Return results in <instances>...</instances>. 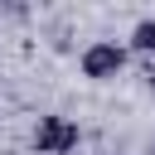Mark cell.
Masks as SVG:
<instances>
[{"label":"cell","mask_w":155,"mask_h":155,"mask_svg":"<svg viewBox=\"0 0 155 155\" xmlns=\"http://www.w3.org/2000/svg\"><path fill=\"white\" fill-rule=\"evenodd\" d=\"M126 63H131V53H126L116 39H92V44L78 53V73H82L87 82H116V78L126 73Z\"/></svg>","instance_id":"obj_1"},{"label":"cell","mask_w":155,"mask_h":155,"mask_svg":"<svg viewBox=\"0 0 155 155\" xmlns=\"http://www.w3.org/2000/svg\"><path fill=\"white\" fill-rule=\"evenodd\" d=\"M34 150L39 155H73L78 150V140H82V126L73 121V116H63V111H44L39 121H34Z\"/></svg>","instance_id":"obj_2"},{"label":"cell","mask_w":155,"mask_h":155,"mask_svg":"<svg viewBox=\"0 0 155 155\" xmlns=\"http://www.w3.org/2000/svg\"><path fill=\"white\" fill-rule=\"evenodd\" d=\"M121 48H126V53H140V58H155V19H150V15H145V19H136Z\"/></svg>","instance_id":"obj_3"},{"label":"cell","mask_w":155,"mask_h":155,"mask_svg":"<svg viewBox=\"0 0 155 155\" xmlns=\"http://www.w3.org/2000/svg\"><path fill=\"white\" fill-rule=\"evenodd\" d=\"M150 155H155V136H150Z\"/></svg>","instance_id":"obj_4"}]
</instances>
